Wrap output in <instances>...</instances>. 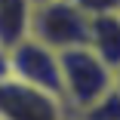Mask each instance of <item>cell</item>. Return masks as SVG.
I'll return each instance as SVG.
<instances>
[{
	"instance_id": "cell-1",
	"label": "cell",
	"mask_w": 120,
	"mask_h": 120,
	"mask_svg": "<svg viewBox=\"0 0 120 120\" xmlns=\"http://www.w3.org/2000/svg\"><path fill=\"white\" fill-rule=\"evenodd\" d=\"M59 65H62V105L68 114L92 105L108 89L120 86L117 68L99 59L89 46H74V49L59 52Z\"/></svg>"
},
{
	"instance_id": "cell-2",
	"label": "cell",
	"mask_w": 120,
	"mask_h": 120,
	"mask_svg": "<svg viewBox=\"0 0 120 120\" xmlns=\"http://www.w3.org/2000/svg\"><path fill=\"white\" fill-rule=\"evenodd\" d=\"M89 34V15L80 12L71 0H46V3H31V22L28 37L40 40L56 52L86 46Z\"/></svg>"
},
{
	"instance_id": "cell-3",
	"label": "cell",
	"mask_w": 120,
	"mask_h": 120,
	"mask_svg": "<svg viewBox=\"0 0 120 120\" xmlns=\"http://www.w3.org/2000/svg\"><path fill=\"white\" fill-rule=\"evenodd\" d=\"M6 77L34 86L40 92H49L62 102V65L59 52L43 46L34 37H22L6 49Z\"/></svg>"
},
{
	"instance_id": "cell-4",
	"label": "cell",
	"mask_w": 120,
	"mask_h": 120,
	"mask_svg": "<svg viewBox=\"0 0 120 120\" xmlns=\"http://www.w3.org/2000/svg\"><path fill=\"white\" fill-rule=\"evenodd\" d=\"M0 120H68V111L49 92L0 77Z\"/></svg>"
},
{
	"instance_id": "cell-5",
	"label": "cell",
	"mask_w": 120,
	"mask_h": 120,
	"mask_svg": "<svg viewBox=\"0 0 120 120\" xmlns=\"http://www.w3.org/2000/svg\"><path fill=\"white\" fill-rule=\"evenodd\" d=\"M86 46L99 59H105L111 68H120V12L89 15Z\"/></svg>"
},
{
	"instance_id": "cell-6",
	"label": "cell",
	"mask_w": 120,
	"mask_h": 120,
	"mask_svg": "<svg viewBox=\"0 0 120 120\" xmlns=\"http://www.w3.org/2000/svg\"><path fill=\"white\" fill-rule=\"evenodd\" d=\"M68 120H120V86L108 89L102 99H95L92 105L68 114Z\"/></svg>"
},
{
	"instance_id": "cell-7",
	"label": "cell",
	"mask_w": 120,
	"mask_h": 120,
	"mask_svg": "<svg viewBox=\"0 0 120 120\" xmlns=\"http://www.w3.org/2000/svg\"><path fill=\"white\" fill-rule=\"evenodd\" d=\"M80 12L86 15H105V12H120V0H71Z\"/></svg>"
},
{
	"instance_id": "cell-8",
	"label": "cell",
	"mask_w": 120,
	"mask_h": 120,
	"mask_svg": "<svg viewBox=\"0 0 120 120\" xmlns=\"http://www.w3.org/2000/svg\"><path fill=\"white\" fill-rule=\"evenodd\" d=\"M0 77H6V49L0 46Z\"/></svg>"
},
{
	"instance_id": "cell-9",
	"label": "cell",
	"mask_w": 120,
	"mask_h": 120,
	"mask_svg": "<svg viewBox=\"0 0 120 120\" xmlns=\"http://www.w3.org/2000/svg\"><path fill=\"white\" fill-rule=\"evenodd\" d=\"M31 3H46V0H31Z\"/></svg>"
}]
</instances>
